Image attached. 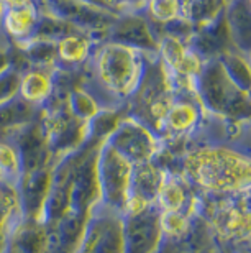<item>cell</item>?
Here are the masks:
<instances>
[{
  "mask_svg": "<svg viewBox=\"0 0 251 253\" xmlns=\"http://www.w3.org/2000/svg\"><path fill=\"white\" fill-rule=\"evenodd\" d=\"M79 2H82V3H85V5H89V7H92V8L102 10V12L117 15V13L113 12V8H112V5H110L108 0H79Z\"/></svg>",
  "mask_w": 251,
  "mask_h": 253,
  "instance_id": "4dcf8cb0",
  "label": "cell"
},
{
  "mask_svg": "<svg viewBox=\"0 0 251 253\" xmlns=\"http://www.w3.org/2000/svg\"><path fill=\"white\" fill-rule=\"evenodd\" d=\"M104 40L135 48L148 56H158L159 38L143 12H123L117 15L105 32Z\"/></svg>",
  "mask_w": 251,
  "mask_h": 253,
  "instance_id": "7c38bea8",
  "label": "cell"
},
{
  "mask_svg": "<svg viewBox=\"0 0 251 253\" xmlns=\"http://www.w3.org/2000/svg\"><path fill=\"white\" fill-rule=\"evenodd\" d=\"M3 181H7V179H5V174H3V171L0 169V183H3Z\"/></svg>",
  "mask_w": 251,
  "mask_h": 253,
  "instance_id": "8d00e7d4",
  "label": "cell"
},
{
  "mask_svg": "<svg viewBox=\"0 0 251 253\" xmlns=\"http://www.w3.org/2000/svg\"><path fill=\"white\" fill-rule=\"evenodd\" d=\"M245 252H247V253H251V242H250V244H248L247 247H245Z\"/></svg>",
  "mask_w": 251,
  "mask_h": 253,
  "instance_id": "74e56055",
  "label": "cell"
},
{
  "mask_svg": "<svg viewBox=\"0 0 251 253\" xmlns=\"http://www.w3.org/2000/svg\"><path fill=\"white\" fill-rule=\"evenodd\" d=\"M123 158H127L133 166L154 161L163 151V141L151 130L137 122L132 117L122 119L117 130L107 140Z\"/></svg>",
  "mask_w": 251,
  "mask_h": 253,
  "instance_id": "9c48e42d",
  "label": "cell"
},
{
  "mask_svg": "<svg viewBox=\"0 0 251 253\" xmlns=\"http://www.w3.org/2000/svg\"><path fill=\"white\" fill-rule=\"evenodd\" d=\"M48 227L39 220L23 219L13 227L5 253H46Z\"/></svg>",
  "mask_w": 251,
  "mask_h": 253,
  "instance_id": "7402d4cb",
  "label": "cell"
},
{
  "mask_svg": "<svg viewBox=\"0 0 251 253\" xmlns=\"http://www.w3.org/2000/svg\"><path fill=\"white\" fill-rule=\"evenodd\" d=\"M10 64V56L8 53H0V73Z\"/></svg>",
  "mask_w": 251,
  "mask_h": 253,
  "instance_id": "836d02e7",
  "label": "cell"
},
{
  "mask_svg": "<svg viewBox=\"0 0 251 253\" xmlns=\"http://www.w3.org/2000/svg\"><path fill=\"white\" fill-rule=\"evenodd\" d=\"M153 25L154 32H159L164 25H169L176 20L182 18L180 12V0H148L144 7L140 10Z\"/></svg>",
  "mask_w": 251,
  "mask_h": 253,
  "instance_id": "4316f807",
  "label": "cell"
},
{
  "mask_svg": "<svg viewBox=\"0 0 251 253\" xmlns=\"http://www.w3.org/2000/svg\"><path fill=\"white\" fill-rule=\"evenodd\" d=\"M205 120V119H204ZM218 136H210L204 124L178 153H164L156 161L166 171L179 173L197 192L215 196L251 191V122L222 119Z\"/></svg>",
  "mask_w": 251,
  "mask_h": 253,
  "instance_id": "6da1fadb",
  "label": "cell"
},
{
  "mask_svg": "<svg viewBox=\"0 0 251 253\" xmlns=\"http://www.w3.org/2000/svg\"><path fill=\"white\" fill-rule=\"evenodd\" d=\"M223 20L233 48L251 58V5L248 0H230L223 8Z\"/></svg>",
  "mask_w": 251,
  "mask_h": 253,
  "instance_id": "44dd1931",
  "label": "cell"
},
{
  "mask_svg": "<svg viewBox=\"0 0 251 253\" xmlns=\"http://www.w3.org/2000/svg\"><path fill=\"white\" fill-rule=\"evenodd\" d=\"M5 10H7V8H5V5H3L2 2H0V30H2V20H3Z\"/></svg>",
  "mask_w": 251,
  "mask_h": 253,
  "instance_id": "e575fe53",
  "label": "cell"
},
{
  "mask_svg": "<svg viewBox=\"0 0 251 253\" xmlns=\"http://www.w3.org/2000/svg\"><path fill=\"white\" fill-rule=\"evenodd\" d=\"M43 109L25 102L18 95L8 102L0 105V135H5L8 131H13L17 128L36 122L41 119Z\"/></svg>",
  "mask_w": 251,
  "mask_h": 253,
  "instance_id": "cb8c5ba5",
  "label": "cell"
},
{
  "mask_svg": "<svg viewBox=\"0 0 251 253\" xmlns=\"http://www.w3.org/2000/svg\"><path fill=\"white\" fill-rule=\"evenodd\" d=\"M200 196V217L222 250L245 249L251 242V191L232 196Z\"/></svg>",
  "mask_w": 251,
  "mask_h": 253,
  "instance_id": "3957f363",
  "label": "cell"
},
{
  "mask_svg": "<svg viewBox=\"0 0 251 253\" xmlns=\"http://www.w3.org/2000/svg\"><path fill=\"white\" fill-rule=\"evenodd\" d=\"M148 54L125 44L97 42L81 69V85L100 109L125 110L146 69Z\"/></svg>",
  "mask_w": 251,
  "mask_h": 253,
  "instance_id": "7a4b0ae2",
  "label": "cell"
},
{
  "mask_svg": "<svg viewBox=\"0 0 251 253\" xmlns=\"http://www.w3.org/2000/svg\"><path fill=\"white\" fill-rule=\"evenodd\" d=\"M39 18H41L39 5L7 8L2 20V32L7 35L13 46H22L35 38Z\"/></svg>",
  "mask_w": 251,
  "mask_h": 253,
  "instance_id": "d6986e66",
  "label": "cell"
},
{
  "mask_svg": "<svg viewBox=\"0 0 251 253\" xmlns=\"http://www.w3.org/2000/svg\"><path fill=\"white\" fill-rule=\"evenodd\" d=\"M99 40L92 33L81 28H74L61 38H58L56 44V68L66 71H81L82 66L92 54Z\"/></svg>",
  "mask_w": 251,
  "mask_h": 253,
  "instance_id": "2e32d148",
  "label": "cell"
},
{
  "mask_svg": "<svg viewBox=\"0 0 251 253\" xmlns=\"http://www.w3.org/2000/svg\"><path fill=\"white\" fill-rule=\"evenodd\" d=\"M76 253H125L122 214L104 204L95 206Z\"/></svg>",
  "mask_w": 251,
  "mask_h": 253,
  "instance_id": "ba28073f",
  "label": "cell"
},
{
  "mask_svg": "<svg viewBox=\"0 0 251 253\" xmlns=\"http://www.w3.org/2000/svg\"><path fill=\"white\" fill-rule=\"evenodd\" d=\"M125 253H159L163 245L161 211L149 204L142 211L122 214Z\"/></svg>",
  "mask_w": 251,
  "mask_h": 253,
  "instance_id": "8fae6325",
  "label": "cell"
},
{
  "mask_svg": "<svg viewBox=\"0 0 251 253\" xmlns=\"http://www.w3.org/2000/svg\"><path fill=\"white\" fill-rule=\"evenodd\" d=\"M173 99L174 85L169 73L158 56H148L143 79L125 107V115L144 125L159 138Z\"/></svg>",
  "mask_w": 251,
  "mask_h": 253,
  "instance_id": "5b68a950",
  "label": "cell"
},
{
  "mask_svg": "<svg viewBox=\"0 0 251 253\" xmlns=\"http://www.w3.org/2000/svg\"><path fill=\"white\" fill-rule=\"evenodd\" d=\"M10 48H12V42L7 38L2 30H0V53H8Z\"/></svg>",
  "mask_w": 251,
  "mask_h": 253,
  "instance_id": "d6a6232c",
  "label": "cell"
},
{
  "mask_svg": "<svg viewBox=\"0 0 251 253\" xmlns=\"http://www.w3.org/2000/svg\"><path fill=\"white\" fill-rule=\"evenodd\" d=\"M85 214L69 211L61 219L48 227V250L46 253H76L81 244L85 222Z\"/></svg>",
  "mask_w": 251,
  "mask_h": 253,
  "instance_id": "e0dca14e",
  "label": "cell"
},
{
  "mask_svg": "<svg viewBox=\"0 0 251 253\" xmlns=\"http://www.w3.org/2000/svg\"><path fill=\"white\" fill-rule=\"evenodd\" d=\"M22 68L17 64L10 63L2 73H0V105L8 102V100L15 99L18 95L20 87V74H22Z\"/></svg>",
  "mask_w": 251,
  "mask_h": 253,
  "instance_id": "f546056e",
  "label": "cell"
},
{
  "mask_svg": "<svg viewBox=\"0 0 251 253\" xmlns=\"http://www.w3.org/2000/svg\"><path fill=\"white\" fill-rule=\"evenodd\" d=\"M222 253H247L245 249H237V250H222Z\"/></svg>",
  "mask_w": 251,
  "mask_h": 253,
  "instance_id": "d590c367",
  "label": "cell"
},
{
  "mask_svg": "<svg viewBox=\"0 0 251 253\" xmlns=\"http://www.w3.org/2000/svg\"><path fill=\"white\" fill-rule=\"evenodd\" d=\"M133 165L113 146L104 141L97 153V176L100 186V204L123 214L130 197Z\"/></svg>",
  "mask_w": 251,
  "mask_h": 253,
  "instance_id": "52a82bcc",
  "label": "cell"
},
{
  "mask_svg": "<svg viewBox=\"0 0 251 253\" xmlns=\"http://www.w3.org/2000/svg\"><path fill=\"white\" fill-rule=\"evenodd\" d=\"M51 181L53 166L22 173L17 184V191L23 219L43 222L44 207H46L49 189H51Z\"/></svg>",
  "mask_w": 251,
  "mask_h": 253,
  "instance_id": "5bb4252c",
  "label": "cell"
},
{
  "mask_svg": "<svg viewBox=\"0 0 251 253\" xmlns=\"http://www.w3.org/2000/svg\"><path fill=\"white\" fill-rule=\"evenodd\" d=\"M248 3H250V5H251V0H248Z\"/></svg>",
  "mask_w": 251,
  "mask_h": 253,
  "instance_id": "ab89813d",
  "label": "cell"
},
{
  "mask_svg": "<svg viewBox=\"0 0 251 253\" xmlns=\"http://www.w3.org/2000/svg\"><path fill=\"white\" fill-rule=\"evenodd\" d=\"M5 8H20V7H28V5H39L41 0H0Z\"/></svg>",
  "mask_w": 251,
  "mask_h": 253,
  "instance_id": "1f68e13d",
  "label": "cell"
},
{
  "mask_svg": "<svg viewBox=\"0 0 251 253\" xmlns=\"http://www.w3.org/2000/svg\"><path fill=\"white\" fill-rule=\"evenodd\" d=\"M164 174H166V169L156 160L133 166L128 202H138L143 206L156 204Z\"/></svg>",
  "mask_w": 251,
  "mask_h": 253,
  "instance_id": "ffe728a7",
  "label": "cell"
},
{
  "mask_svg": "<svg viewBox=\"0 0 251 253\" xmlns=\"http://www.w3.org/2000/svg\"><path fill=\"white\" fill-rule=\"evenodd\" d=\"M159 253H222V249L207 222L199 215L187 235L176 242H163Z\"/></svg>",
  "mask_w": 251,
  "mask_h": 253,
  "instance_id": "603a6c76",
  "label": "cell"
},
{
  "mask_svg": "<svg viewBox=\"0 0 251 253\" xmlns=\"http://www.w3.org/2000/svg\"><path fill=\"white\" fill-rule=\"evenodd\" d=\"M195 94L204 110L227 122H251V94L230 79L218 58L207 59L195 79Z\"/></svg>",
  "mask_w": 251,
  "mask_h": 253,
  "instance_id": "277c9868",
  "label": "cell"
},
{
  "mask_svg": "<svg viewBox=\"0 0 251 253\" xmlns=\"http://www.w3.org/2000/svg\"><path fill=\"white\" fill-rule=\"evenodd\" d=\"M218 2H220V3H222V5H223V7H225V5H227V3L230 2V0H218Z\"/></svg>",
  "mask_w": 251,
  "mask_h": 253,
  "instance_id": "f35d334b",
  "label": "cell"
},
{
  "mask_svg": "<svg viewBox=\"0 0 251 253\" xmlns=\"http://www.w3.org/2000/svg\"><path fill=\"white\" fill-rule=\"evenodd\" d=\"M156 206L161 212H180L189 215H200V196L187 179L179 173L166 171L159 188Z\"/></svg>",
  "mask_w": 251,
  "mask_h": 253,
  "instance_id": "9a60e30c",
  "label": "cell"
},
{
  "mask_svg": "<svg viewBox=\"0 0 251 253\" xmlns=\"http://www.w3.org/2000/svg\"><path fill=\"white\" fill-rule=\"evenodd\" d=\"M0 169L3 171L5 179L17 186L22 176V161L18 150L8 138H0Z\"/></svg>",
  "mask_w": 251,
  "mask_h": 253,
  "instance_id": "83f0119b",
  "label": "cell"
},
{
  "mask_svg": "<svg viewBox=\"0 0 251 253\" xmlns=\"http://www.w3.org/2000/svg\"><path fill=\"white\" fill-rule=\"evenodd\" d=\"M218 61L227 71L230 79L243 90L251 94V58L230 46L218 56Z\"/></svg>",
  "mask_w": 251,
  "mask_h": 253,
  "instance_id": "484cf974",
  "label": "cell"
},
{
  "mask_svg": "<svg viewBox=\"0 0 251 253\" xmlns=\"http://www.w3.org/2000/svg\"><path fill=\"white\" fill-rule=\"evenodd\" d=\"M205 110L195 94V89H174L173 104L164 117L161 135L164 153H178L184 143L200 128Z\"/></svg>",
  "mask_w": 251,
  "mask_h": 253,
  "instance_id": "8992f818",
  "label": "cell"
},
{
  "mask_svg": "<svg viewBox=\"0 0 251 253\" xmlns=\"http://www.w3.org/2000/svg\"><path fill=\"white\" fill-rule=\"evenodd\" d=\"M5 135H10L7 138L17 146L22 161V173L54 166L41 119Z\"/></svg>",
  "mask_w": 251,
  "mask_h": 253,
  "instance_id": "4fadbf2b",
  "label": "cell"
},
{
  "mask_svg": "<svg viewBox=\"0 0 251 253\" xmlns=\"http://www.w3.org/2000/svg\"><path fill=\"white\" fill-rule=\"evenodd\" d=\"M68 104H69L71 112L76 115L77 119L84 120V122H89V120L100 110L97 100H95L87 90L82 89L81 85H76V87L69 92Z\"/></svg>",
  "mask_w": 251,
  "mask_h": 253,
  "instance_id": "f1b7e54d",
  "label": "cell"
},
{
  "mask_svg": "<svg viewBox=\"0 0 251 253\" xmlns=\"http://www.w3.org/2000/svg\"><path fill=\"white\" fill-rule=\"evenodd\" d=\"M99 141L89 140L82 145L71 184V211L89 215L95 206L100 204V186L97 176Z\"/></svg>",
  "mask_w": 251,
  "mask_h": 253,
  "instance_id": "30bf717a",
  "label": "cell"
},
{
  "mask_svg": "<svg viewBox=\"0 0 251 253\" xmlns=\"http://www.w3.org/2000/svg\"><path fill=\"white\" fill-rule=\"evenodd\" d=\"M56 83V68H39L27 66L20 74L18 97L25 102L43 107L54 94Z\"/></svg>",
  "mask_w": 251,
  "mask_h": 253,
  "instance_id": "ac0fdd59",
  "label": "cell"
},
{
  "mask_svg": "<svg viewBox=\"0 0 251 253\" xmlns=\"http://www.w3.org/2000/svg\"><path fill=\"white\" fill-rule=\"evenodd\" d=\"M22 217L17 186L3 181L0 183V237H8Z\"/></svg>",
  "mask_w": 251,
  "mask_h": 253,
  "instance_id": "d4e9b609",
  "label": "cell"
}]
</instances>
